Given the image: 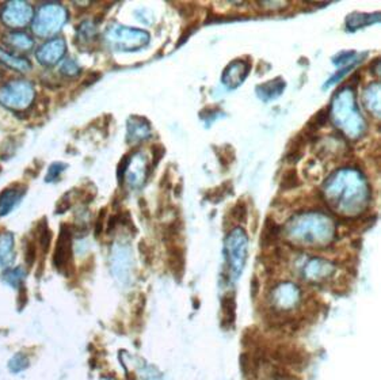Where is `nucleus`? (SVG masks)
Segmentation results:
<instances>
[{
  "instance_id": "f257e3e1",
  "label": "nucleus",
  "mask_w": 381,
  "mask_h": 380,
  "mask_svg": "<svg viewBox=\"0 0 381 380\" xmlns=\"http://www.w3.org/2000/svg\"><path fill=\"white\" fill-rule=\"evenodd\" d=\"M68 18V11L60 3H45L33 20V32L40 37L56 34Z\"/></svg>"
},
{
  "instance_id": "f03ea898",
  "label": "nucleus",
  "mask_w": 381,
  "mask_h": 380,
  "mask_svg": "<svg viewBox=\"0 0 381 380\" xmlns=\"http://www.w3.org/2000/svg\"><path fill=\"white\" fill-rule=\"evenodd\" d=\"M34 87L25 79L10 81L0 87V104L14 111H25L34 101Z\"/></svg>"
},
{
  "instance_id": "7ed1b4c3",
  "label": "nucleus",
  "mask_w": 381,
  "mask_h": 380,
  "mask_svg": "<svg viewBox=\"0 0 381 380\" xmlns=\"http://www.w3.org/2000/svg\"><path fill=\"white\" fill-rule=\"evenodd\" d=\"M105 37L107 43L120 50H137L149 41L147 32L120 25H114L107 29Z\"/></svg>"
},
{
  "instance_id": "20e7f679",
  "label": "nucleus",
  "mask_w": 381,
  "mask_h": 380,
  "mask_svg": "<svg viewBox=\"0 0 381 380\" xmlns=\"http://www.w3.org/2000/svg\"><path fill=\"white\" fill-rule=\"evenodd\" d=\"M226 255L230 271L228 277L235 281L242 273L247 257V236L242 231V229H235V231L227 238Z\"/></svg>"
},
{
  "instance_id": "39448f33",
  "label": "nucleus",
  "mask_w": 381,
  "mask_h": 380,
  "mask_svg": "<svg viewBox=\"0 0 381 380\" xmlns=\"http://www.w3.org/2000/svg\"><path fill=\"white\" fill-rule=\"evenodd\" d=\"M0 18L4 25L18 29L33 20V7L27 1H8L3 4Z\"/></svg>"
},
{
  "instance_id": "423d86ee",
  "label": "nucleus",
  "mask_w": 381,
  "mask_h": 380,
  "mask_svg": "<svg viewBox=\"0 0 381 380\" xmlns=\"http://www.w3.org/2000/svg\"><path fill=\"white\" fill-rule=\"evenodd\" d=\"M111 271H113L114 277L123 285H127L129 277H130L132 271H133V262H132V254L129 253V249L125 246L117 245L113 249Z\"/></svg>"
},
{
  "instance_id": "0eeeda50",
  "label": "nucleus",
  "mask_w": 381,
  "mask_h": 380,
  "mask_svg": "<svg viewBox=\"0 0 381 380\" xmlns=\"http://www.w3.org/2000/svg\"><path fill=\"white\" fill-rule=\"evenodd\" d=\"M301 292L298 287L292 283H284L275 287L272 294V303L277 310L286 311L296 307L300 303Z\"/></svg>"
},
{
  "instance_id": "6e6552de",
  "label": "nucleus",
  "mask_w": 381,
  "mask_h": 380,
  "mask_svg": "<svg viewBox=\"0 0 381 380\" xmlns=\"http://www.w3.org/2000/svg\"><path fill=\"white\" fill-rule=\"evenodd\" d=\"M71 258H72V231L69 230V226H63L56 243L53 265L59 271H67V268L71 265Z\"/></svg>"
},
{
  "instance_id": "1a4fd4ad",
  "label": "nucleus",
  "mask_w": 381,
  "mask_h": 380,
  "mask_svg": "<svg viewBox=\"0 0 381 380\" xmlns=\"http://www.w3.org/2000/svg\"><path fill=\"white\" fill-rule=\"evenodd\" d=\"M65 52H67V43L63 39H55L41 45L36 52V57L41 65L53 67L55 64L59 63L63 59Z\"/></svg>"
},
{
  "instance_id": "9d476101",
  "label": "nucleus",
  "mask_w": 381,
  "mask_h": 380,
  "mask_svg": "<svg viewBox=\"0 0 381 380\" xmlns=\"http://www.w3.org/2000/svg\"><path fill=\"white\" fill-rule=\"evenodd\" d=\"M334 273V265L323 259H311L304 268V277L311 281H321Z\"/></svg>"
},
{
  "instance_id": "9b49d317",
  "label": "nucleus",
  "mask_w": 381,
  "mask_h": 380,
  "mask_svg": "<svg viewBox=\"0 0 381 380\" xmlns=\"http://www.w3.org/2000/svg\"><path fill=\"white\" fill-rule=\"evenodd\" d=\"M25 191L26 188L22 185V186H10L0 193V217L6 216L18 205Z\"/></svg>"
},
{
  "instance_id": "f8f14e48",
  "label": "nucleus",
  "mask_w": 381,
  "mask_h": 380,
  "mask_svg": "<svg viewBox=\"0 0 381 380\" xmlns=\"http://www.w3.org/2000/svg\"><path fill=\"white\" fill-rule=\"evenodd\" d=\"M250 69V64L243 62V60H236L233 64L228 65V68L224 71V75H223V82L230 87L235 88L236 86L240 85V82L244 81L246 76L240 75L242 74H246L249 72Z\"/></svg>"
},
{
  "instance_id": "ddd939ff",
  "label": "nucleus",
  "mask_w": 381,
  "mask_h": 380,
  "mask_svg": "<svg viewBox=\"0 0 381 380\" xmlns=\"http://www.w3.org/2000/svg\"><path fill=\"white\" fill-rule=\"evenodd\" d=\"M151 128L149 124L140 117H132L127 121V140L129 142H141L149 137Z\"/></svg>"
},
{
  "instance_id": "4468645a",
  "label": "nucleus",
  "mask_w": 381,
  "mask_h": 380,
  "mask_svg": "<svg viewBox=\"0 0 381 380\" xmlns=\"http://www.w3.org/2000/svg\"><path fill=\"white\" fill-rule=\"evenodd\" d=\"M0 63L7 65L8 68L18 71V72H27L32 68V63L29 59L17 56L14 53H10L8 50L0 48Z\"/></svg>"
},
{
  "instance_id": "2eb2a0df",
  "label": "nucleus",
  "mask_w": 381,
  "mask_h": 380,
  "mask_svg": "<svg viewBox=\"0 0 381 380\" xmlns=\"http://www.w3.org/2000/svg\"><path fill=\"white\" fill-rule=\"evenodd\" d=\"M14 259V235L8 231L0 233V266H7Z\"/></svg>"
},
{
  "instance_id": "dca6fc26",
  "label": "nucleus",
  "mask_w": 381,
  "mask_h": 380,
  "mask_svg": "<svg viewBox=\"0 0 381 380\" xmlns=\"http://www.w3.org/2000/svg\"><path fill=\"white\" fill-rule=\"evenodd\" d=\"M3 41L15 48V49H20V50H27L33 46L34 40L26 34V33H21V32H15V33H8L7 36H4Z\"/></svg>"
},
{
  "instance_id": "f3484780",
  "label": "nucleus",
  "mask_w": 381,
  "mask_h": 380,
  "mask_svg": "<svg viewBox=\"0 0 381 380\" xmlns=\"http://www.w3.org/2000/svg\"><path fill=\"white\" fill-rule=\"evenodd\" d=\"M25 276H26L25 271L18 266V268L6 271V272L3 273V276H1V280H3L6 284H8L10 287L18 288V287L21 285L22 281H23V278H25Z\"/></svg>"
},
{
  "instance_id": "a211bd4d",
  "label": "nucleus",
  "mask_w": 381,
  "mask_h": 380,
  "mask_svg": "<svg viewBox=\"0 0 381 380\" xmlns=\"http://www.w3.org/2000/svg\"><path fill=\"white\" fill-rule=\"evenodd\" d=\"M39 242H40V246L43 249V253L45 254L49 247H50V243H52V233L46 224V220H43L40 224H39Z\"/></svg>"
},
{
  "instance_id": "6ab92c4d",
  "label": "nucleus",
  "mask_w": 381,
  "mask_h": 380,
  "mask_svg": "<svg viewBox=\"0 0 381 380\" xmlns=\"http://www.w3.org/2000/svg\"><path fill=\"white\" fill-rule=\"evenodd\" d=\"M298 182H300V179H298L296 170H286V171L282 174V178H281V189H293V188H296L297 185H298Z\"/></svg>"
},
{
  "instance_id": "aec40b11",
  "label": "nucleus",
  "mask_w": 381,
  "mask_h": 380,
  "mask_svg": "<svg viewBox=\"0 0 381 380\" xmlns=\"http://www.w3.org/2000/svg\"><path fill=\"white\" fill-rule=\"evenodd\" d=\"M92 39H95V29L90 22H83L78 27V41L88 43Z\"/></svg>"
},
{
  "instance_id": "412c9836",
  "label": "nucleus",
  "mask_w": 381,
  "mask_h": 380,
  "mask_svg": "<svg viewBox=\"0 0 381 380\" xmlns=\"http://www.w3.org/2000/svg\"><path fill=\"white\" fill-rule=\"evenodd\" d=\"M29 364H30V361H29L26 355H23V353H17L13 359L10 360L8 367H10V369H11L14 374H18V372L25 371V369L29 367Z\"/></svg>"
},
{
  "instance_id": "4be33fe9",
  "label": "nucleus",
  "mask_w": 381,
  "mask_h": 380,
  "mask_svg": "<svg viewBox=\"0 0 381 380\" xmlns=\"http://www.w3.org/2000/svg\"><path fill=\"white\" fill-rule=\"evenodd\" d=\"M228 188H233V184L231 182H226L224 185H221V186H219V188H216V189L209 190L208 193H207V200H209V201H212V203H219V201H221L223 198H224V196L228 193Z\"/></svg>"
},
{
  "instance_id": "5701e85b",
  "label": "nucleus",
  "mask_w": 381,
  "mask_h": 380,
  "mask_svg": "<svg viewBox=\"0 0 381 380\" xmlns=\"http://www.w3.org/2000/svg\"><path fill=\"white\" fill-rule=\"evenodd\" d=\"M60 71H62V74L65 75V76L72 78V76L79 75L81 68H79V65L76 64V62H74V60L68 59V60H65V62H64L63 65H62V68H60Z\"/></svg>"
},
{
  "instance_id": "b1692460",
  "label": "nucleus",
  "mask_w": 381,
  "mask_h": 380,
  "mask_svg": "<svg viewBox=\"0 0 381 380\" xmlns=\"http://www.w3.org/2000/svg\"><path fill=\"white\" fill-rule=\"evenodd\" d=\"M67 169V166L64 163H53L49 170H48V174H46V178L45 181L46 182H52L55 179H57L60 177V174L63 172L64 170Z\"/></svg>"
},
{
  "instance_id": "393cba45",
  "label": "nucleus",
  "mask_w": 381,
  "mask_h": 380,
  "mask_svg": "<svg viewBox=\"0 0 381 380\" xmlns=\"http://www.w3.org/2000/svg\"><path fill=\"white\" fill-rule=\"evenodd\" d=\"M36 255H37V249H36V245L30 240V242H26L25 245V261L29 266H32L36 261Z\"/></svg>"
},
{
  "instance_id": "a878e982",
  "label": "nucleus",
  "mask_w": 381,
  "mask_h": 380,
  "mask_svg": "<svg viewBox=\"0 0 381 380\" xmlns=\"http://www.w3.org/2000/svg\"><path fill=\"white\" fill-rule=\"evenodd\" d=\"M165 156V147L160 144H155L152 146V163L149 166V172L152 168H156L158 163L160 162V159Z\"/></svg>"
},
{
  "instance_id": "bb28decb",
  "label": "nucleus",
  "mask_w": 381,
  "mask_h": 380,
  "mask_svg": "<svg viewBox=\"0 0 381 380\" xmlns=\"http://www.w3.org/2000/svg\"><path fill=\"white\" fill-rule=\"evenodd\" d=\"M233 216L235 217V220L244 222L246 217H247V205H246V203L239 201V203L233 207Z\"/></svg>"
},
{
  "instance_id": "cd10ccee",
  "label": "nucleus",
  "mask_w": 381,
  "mask_h": 380,
  "mask_svg": "<svg viewBox=\"0 0 381 380\" xmlns=\"http://www.w3.org/2000/svg\"><path fill=\"white\" fill-rule=\"evenodd\" d=\"M129 163H130V156H129V155L124 156L123 161L120 162V166H118V181H120V182L124 181V177H125V172H127Z\"/></svg>"
},
{
  "instance_id": "c85d7f7f",
  "label": "nucleus",
  "mask_w": 381,
  "mask_h": 380,
  "mask_svg": "<svg viewBox=\"0 0 381 380\" xmlns=\"http://www.w3.org/2000/svg\"><path fill=\"white\" fill-rule=\"evenodd\" d=\"M105 215H106V210H102L101 213H99L98 220H97V226H95V233H97V236L104 231V224H105L104 216H105Z\"/></svg>"
},
{
  "instance_id": "c756f323",
  "label": "nucleus",
  "mask_w": 381,
  "mask_h": 380,
  "mask_svg": "<svg viewBox=\"0 0 381 380\" xmlns=\"http://www.w3.org/2000/svg\"><path fill=\"white\" fill-rule=\"evenodd\" d=\"M197 30V25H194V26H191L190 29H188L185 33H183V36L181 37V40L178 41V46H181L182 43H183V41H186L189 37L191 36V33H194Z\"/></svg>"
},
{
  "instance_id": "7c9ffc66",
  "label": "nucleus",
  "mask_w": 381,
  "mask_h": 380,
  "mask_svg": "<svg viewBox=\"0 0 381 380\" xmlns=\"http://www.w3.org/2000/svg\"><path fill=\"white\" fill-rule=\"evenodd\" d=\"M0 75H1V71H0Z\"/></svg>"
}]
</instances>
